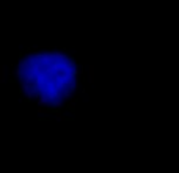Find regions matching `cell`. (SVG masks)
Instances as JSON below:
<instances>
[{"label":"cell","instance_id":"cell-4","mask_svg":"<svg viewBox=\"0 0 179 173\" xmlns=\"http://www.w3.org/2000/svg\"><path fill=\"white\" fill-rule=\"evenodd\" d=\"M96 79V68L94 65H88V84H94Z\"/></svg>","mask_w":179,"mask_h":173},{"label":"cell","instance_id":"cell-8","mask_svg":"<svg viewBox=\"0 0 179 173\" xmlns=\"http://www.w3.org/2000/svg\"><path fill=\"white\" fill-rule=\"evenodd\" d=\"M55 120H57V121H65L66 118H65V115H63L61 112H57V113H55Z\"/></svg>","mask_w":179,"mask_h":173},{"label":"cell","instance_id":"cell-7","mask_svg":"<svg viewBox=\"0 0 179 173\" xmlns=\"http://www.w3.org/2000/svg\"><path fill=\"white\" fill-rule=\"evenodd\" d=\"M38 113L39 115H50V113H52V109H49V107H38Z\"/></svg>","mask_w":179,"mask_h":173},{"label":"cell","instance_id":"cell-2","mask_svg":"<svg viewBox=\"0 0 179 173\" xmlns=\"http://www.w3.org/2000/svg\"><path fill=\"white\" fill-rule=\"evenodd\" d=\"M20 91H22V94L25 96V101H32L33 98H35L33 88H32L29 84H20Z\"/></svg>","mask_w":179,"mask_h":173},{"label":"cell","instance_id":"cell-6","mask_svg":"<svg viewBox=\"0 0 179 173\" xmlns=\"http://www.w3.org/2000/svg\"><path fill=\"white\" fill-rule=\"evenodd\" d=\"M75 106H77V98H75V96H72L71 99L68 101V107H69L71 110H74V109H75Z\"/></svg>","mask_w":179,"mask_h":173},{"label":"cell","instance_id":"cell-5","mask_svg":"<svg viewBox=\"0 0 179 173\" xmlns=\"http://www.w3.org/2000/svg\"><path fill=\"white\" fill-rule=\"evenodd\" d=\"M5 82H7V66L0 65V84H5Z\"/></svg>","mask_w":179,"mask_h":173},{"label":"cell","instance_id":"cell-1","mask_svg":"<svg viewBox=\"0 0 179 173\" xmlns=\"http://www.w3.org/2000/svg\"><path fill=\"white\" fill-rule=\"evenodd\" d=\"M14 77L19 84H29L33 88L35 98L39 94L49 96L52 106L58 99L69 101L80 87L75 60L65 51L57 49L27 54L16 66Z\"/></svg>","mask_w":179,"mask_h":173},{"label":"cell","instance_id":"cell-3","mask_svg":"<svg viewBox=\"0 0 179 173\" xmlns=\"http://www.w3.org/2000/svg\"><path fill=\"white\" fill-rule=\"evenodd\" d=\"M36 99V104L38 107H49V109H52V101H50V98L46 96V94H39L35 98Z\"/></svg>","mask_w":179,"mask_h":173}]
</instances>
